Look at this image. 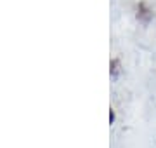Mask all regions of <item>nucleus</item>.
Segmentation results:
<instances>
[{
    "mask_svg": "<svg viewBox=\"0 0 156 148\" xmlns=\"http://www.w3.org/2000/svg\"><path fill=\"white\" fill-rule=\"evenodd\" d=\"M109 122H111V124L115 122V112H113V110L109 112Z\"/></svg>",
    "mask_w": 156,
    "mask_h": 148,
    "instance_id": "obj_3",
    "label": "nucleus"
},
{
    "mask_svg": "<svg viewBox=\"0 0 156 148\" xmlns=\"http://www.w3.org/2000/svg\"><path fill=\"white\" fill-rule=\"evenodd\" d=\"M139 9H140V16H144V21H147V19L151 17V12L147 11V9H146L144 6H140Z\"/></svg>",
    "mask_w": 156,
    "mask_h": 148,
    "instance_id": "obj_2",
    "label": "nucleus"
},
{
    "mask_svg": "<svg viewBox=\"0 0 156 148\" xmlns=\"http://www.w3.org/2000/svg\"><path fill=\"white\" fill-rule=\"evenodd\" d=\"M118 73H120V63H118V59H113L111 61V75L116 77Z\"/></svg>",
    "mask_w": 156,
    "mask_h": 148,
    "instance_id": "obj_1",
    "label": "nucleus"
}]
</instances>
